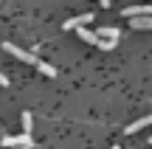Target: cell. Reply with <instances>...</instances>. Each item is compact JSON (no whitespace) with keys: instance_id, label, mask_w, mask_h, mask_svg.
Masks as SVG:
<instances>
[{"instance_id":"cell-5","label":"cell","mask_w":152,"mask_h":149,"mask_svg":"<svg viewBox=\"0 0 152 149\" xmlns=\"http://www.w3.org/2000/svg\"><path fill=\"white\" fill-rule=\"evenodd\" d=\"M152 124V113L149 116H144V118H138V121H132L130 127H127V135H132V132H138V129H144V127H149Z\"/></svg>"},{"instance_id":"cell-3","label":"cell","mask_w":152,"mask_h":149,"mask_svg":"<svg viewBox=\"0 0 152 149\" xmlns=\"http://www.w3.org/2000/svg\"><path fill=\"white\" fill-rule=\"evenodd\" d=\"M90 20H93V14H79V17H71V20H65V25H62V28H68V31H71V28H85Z\"/></svg>"},{"instance_id":"cell-4","label":"cell","mask_w":152,"mask_h":149,"mask_svg":"<svg viewBox=\"0 0 152 149\" xmlns=\"http://www.w3.org/2000/svg\"><path fill=\"white\" fill-rule=\"evenodd\" d=\"M79 39H82V42H87V45H96V48H99V42H102V37L93 34V31H87V28H79Z\"/></svg>"},{"instance_id":"cell-1","label":"cell","mask_w":152,"mask_h":149,"mask_svg":"<svg viewBox=\"0 0 152 149\" xmlns=\"http://www.w3.org/2000/svg\"><path fill=\"white\" fill-rule=\"evenodd\" d=\"M3 51H6V54H11L14 59H20V62H28V65H34V68H37V62H39L34 54H28V51L17 48V45H11V42H3Z\"/></svg>"},{"instance_id":"cell-12","label":"cell","mask_w":152,"mask_h":149,"mask_svg":"<svg viewBox=\"0 0 152 149\" xmlns=\"http://www.w3.org/2000/svg\"><path fill=\"white\" fill-rule=\"evenodd\" d=\"M0 84H3V87H9V76H3V73H0Z\"/></svg>"},{"instance_id":"cell-2","label":"cell","mask_w":152,"mask_h":149,"mask_svg":"<svg viewBox=\"0 0 152 149\" xmlns=\"http://www.w3.org/2000/svg\"><path fill=\"white\" fill-rule=\"evenodd\" d=\"M121 14L127 20H132V17H152V6H130V9H121Z\"/></svg>"},{"instance_id":"cell-11","label":"cell","mask_w":152,"mask_h":149,"mask_svg":"<svg viewBox=\"0 0 152 149\" xmlns=\"http://www.w3.org/2000/svg\"><path fill=\"white\" fill-rule=\"evenodd\" d=\"M99 48H102V51H113V48H115V42H110V39H102V42H99Z\"/></svg>"},{"instance_id":"cell-8","label":"cell","mask_w":152,"mask_h":149,"mask_svg":"<svg viewBox=\"0 0 152 149\" xmlns=\"http://www.w3.org/2000/svg\"><path fill=\"white\" fill-rule=\"evenodd\" d=\"M37 68H39V71L45 73V76L56 79V68H54V65H48V62H42V59H39V62H37Z\"/></svg>"},{"instance_id":"cell-15","label":"cell","mask_w":152,"mask_h":149,"mask_svg":"<svg viewBox=\"0 0 152 149\" xmlns=\"http://www.w3.org/2000/svg\"><path fill=\"white\" fill-rule=\"evenodd\" d=\"M113 149H121V146H113Z\"/></svg>"},{"instance_id":"cell-10","label":"cell","mask_w":152,"mask_h":149,"mask_svg":"<svg viewBox=\"0 0 152 149\" xmlns=\"http://www.w3.org/2000/svg\"><path fill=\"white\" fill-rule=\"evenodd\" d=\"M0 144H3L6 149H14V146H17V135H3V141H0Z\"/></svg>"},{"instance_id":"cell-14","label":"cell","mask_w":152,"mask_h":149,"mask_svg":"<svg viewBox=\"0 0 152 149\" xmlns=\"http://www.w3.org/2000/svg\"><path fill=\"white\" fill-rule=\"evenodd\" d=\"M149 144H152V135H149Z\"/></svg>"},{"instance_id":"cell-9","label":"cell","mask_w":152,"mask_h":149,"mask_svg":"<svg viewBox=\"0 0 152 149\" xmlns=\"http://www.w3.org/2000/svg\"><path fill=\"white\" fill-rule=\"evenodd\" d=\"M20 121H23V132H26V135H31V127H34L31 113H23V118H20Z\"/></svg>"},{"instance_id":"cell-6","label":"cell","mask_w":152,"mask_h":149,"mask_svg":"<svg viewBox=\"0 0 152 149\" xmlns=\"http://www.w3.org/2000/svg\"><path fill=\"white\" fill-rule=\"evenodd\" d=\"M99 37H102V39H110V42H115V39L121 37V31H118L115 25H104L102 31H99Z\"/></svg>"},{"instance_id":"cell-13","label":"cell","mask_w":152,"mask_h":149,"mask_svg":"<svg viewBox=\"0 0 152 149\" xmlns=\"http://www.w3.org/2000/svg\"><path fill=\"white\" fill-rule=\"evenodd\" d=\"M99 3H102V9H107V6H110V0H99Z\"/></svg>"},{"instance_id":"cell-7","label":"cell","mask_w":152,"mask_h":149,"mask_svg":"<svg viewBox=\"0 0 152 149\" xmlns=\"http://www.w3.org/2000/svg\"><path fill=\"white\" fill-rule=\"evenodd\" d=\"M130 25L138 28V31H144V28H147V31H152V17H132Z\"/></svg>"}]
</instances>
